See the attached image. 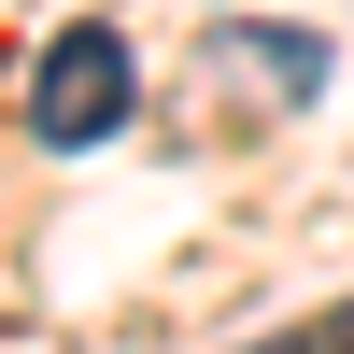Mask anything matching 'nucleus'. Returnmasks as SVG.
<instances>
[{
    "label": "nucleus",
    "instance_id": "nucleus-1",
    "mask_svg": "<svg viewBox=\"0 0 354 354\" xmlns=\"http://www.w3.org/2000/svg\"><path fill=\"white\" fill-rule=\"evenodd\" d=\"M128 100H142L128 28H57V43L28 57V142H43V156H85V142H113V128H128Z\"/></svg>",
    "mask_w": 354,
    "mask_h": 354
},
{
    "label": "nucleus",
    "instance_id": "nucleus-2",
    "mask_svg": "<svg viewBox=\"0 0 354 354\" xmlns=\"http://www.w3.org/2000/svg\"><path fill=\"white\" fill-rule=\"evenodd\" d=\"M270 71V100H326V43L312 28H283V15H255V28H227V71Z\"/></svg>",
    "mask_w": 354,
    "mask_h": 354
},
{
    "label": "nucleus",
    "instance_id": "nucleus-3",
    "mask_svg": "<svg viewBox=\"0 0 354 354\" xmlns=\"http://www.w3.org/2000/svg\"><path fill=\"white\" fill-rule=\"evenodd\" d=\"M312 340H326V354H354V312H326V326H312Z\"/></svg>",
    "mask_w": 354,
    "mask_h": 354
},
{
    "label": "nucleus",
    "instance_id": "nucleus-4",
    "mask_svg": "<svg viewBox=\"0 0 354 354\" xmlns=\"http://www.w3.org/2000/svg\"><path fill=\"white\" fill-rule=\"evenodd\" d=\"M255 354H326V340H255Z\"/></svg>",
    "mask_w": 354,
    "mask_h": 354
}]
</instances>
